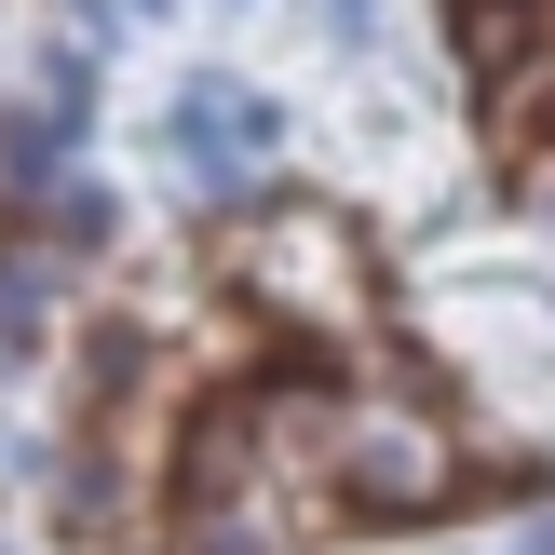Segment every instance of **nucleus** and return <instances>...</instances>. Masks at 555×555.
Returning <instances> with one entry per match:
<instances>
[{
	"mask_svg": "<svg viewBox=\"0 0 555 555\" xmlns=\"http://www.w3.org/2000/svg\"><path fill=\"white\" fill-rule=\"evenodd\" d=\"M258 448H271V393H231V406H204V421H190V461H177V488H190V502H231V488L258 475Z\"/></svg>",
	"mask_w": 555,
	"mask_h": 555,
	"instance_id": "4",
	"label": "nucleus"
},
{
	"mask_svg": "<svg viewBox=\"0 0 555 555\" xmlns=\"http://www.w3.org/2000/svg\"><path fill=\"white\" fill-rule=\"evenodd\" d=\"M515 41H529V14H515V0H461V54H475V68H502Z\"/></svg>",
	"mask_w": 555,
	"mask_h": 555,
	"instance_id": "5",
	"label": "nucleus"
},
{
	"mask_svg": "<svg viewBox=\"0 0 555 555\" xmlns=\"http://www.w3.org/2000/svg\"><path fill=\"white\" fill-rule=\"evenodd\" d=\"M217 258H231V285L258 298V312H285L298 339H325V352L379 339V258H366V231H352L339 204H244Z\"/></svg>",
	"mask_w": 555,
	"mask_h": 555,
	"instance_id": "1",
	"label": "nucleus"
},
{
	"mask_svg": "<svg viewBox=\"0 0 555 555\" xmlns=\"http://www.w3.org/2000/svg\"><path fill=\"white\" fill-rule=\"evenodd\" d=\"M258 150H285V108L271 95H244V81H190L177 95V163L231 177V163H258Z\"/></svg>",
	"mask_w": 555,
	"mask_h": 555,
	"instance_id": "3",
	"label": "nucleus"
},
{
	"mask_svg": "<svg viewBox=\"0 0 555 555\" xmlns=\"http://www.w3.org/2000/svg\"><path fill=\"white\" fill-rule=\"evenodd\" d=\"M502 108H529V122H555V68H529V81H515Z\"/></svg>",
	"mask_w": 555,
	"mask_h": 555,
	"instance_id": "6",
	"label": "nucleus"
},
{
	"mask_svg": "<svg viewBox=\"0 0 555 555\" xmlns=\"http://www.w3.org/2000/svg\"><path fill=\"white\" fill-rule=\"evenodd\" d=\"M339 488L366 515H448L461 502V448L434 406H339Z\"/></svg>",
	"mask_w": 555,
	"mask_h": 555,
	"instance_id": "2",
	"label": "nucleus"
}]
</instances>
